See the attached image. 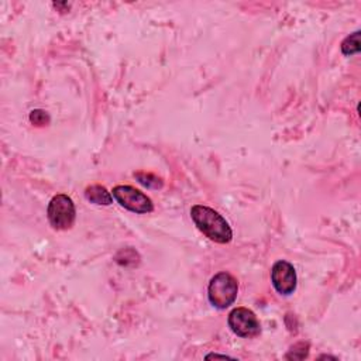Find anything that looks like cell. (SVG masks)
I'll use <instances>...</instances> for the list:
<instances>
[{"label": "cell", "mask_w": 361, "mask_h": 361, "mask_svg": "<svg viewBox=\"0 0 361 361\" xmlns=\"http://www.w3.org/2000/svg\"><path fill=\"white\" fill-rule=\"evenodd\" d=\"M190 217L195 226L212 241L227 244L233 238V231L226 219L214 209L204 204H195L190 209Z\"/></svg>", "instance_id": "1"}, {"label": "cell", "mask_w": 361, "mask_h": 361, "mask_svg": "<svg viewBox=\"0 0 361 361\" xmlns=\"http://www.w3.org/2000/svg\"><path fill=\"white\" fill-rule=\"evenodd\" d=\"M237 292H238L237 279L231 274L223 271L216 274L210 279L209 288H207V298L212 306L223 310L234 303L237 298Z\"/></svg>", "instance_id": "2"}, {"label": "cell", "mask_w": 361, "mask_h": 361, "mask_svg": "<svg viewBox=\"0 0 361 361\" xmlns=\"http://www.w3.org/2000/svg\"><path fill=\"white\" fill-rule=\"evenodd\" d=\"M47 217L52 228L69 230L76 219V209L73 200L63 193L55 195L48 203Z\"/></svg>", "instance_id": "3"}, {"label": "cell", "mask_w": 361, "mask_h": 361, "mask_svg": "<svg viewBox=\"0 0 361 361\" xmlns=\"http://www.w3.org/2000/svg\"><path fill=\"white\" fill-rule=\"evenodd\" d=\"M111 195L120 206H123L124 209H127L133 213L145 214V213H151L154 210L152 200L145 193L135 189L134 186L117 185L113 188Z\"/></svg>", "instance_id": "4"}, {"label": "cell", "mask_w": 361, "mask_h": 361, "mask_svg": "<svg viewBox=\"0 0 361 361\" xmlns=\"http://www.w3.org/2000/svg\"><path fill=\"white\" fill-rule=\"evenodd\" d=\"M228 327L234 334L243 338H251L259 334L261 324L255 313L247 307H235L228 314Z\"/></svg>", "instance_id": "5"}, {"label": "cell", "mask_w": 361, "mask_h": 361, "mask_svg": "<svg viewBox=\"0 0 361 361\" xmlns=\"http://www.w3.org/2000/svg\"><path fill=\"white\" fill-rule=\"evenodd\" d=\"M296 271L293 265L285 259L276 261L271 268V282L279 295L289 296L296 289Z\"/></svg>", "instance_id": "6"}, {"label": "cell", "mask_w": 361, "mask_h": 361, "mask_svg": "<svg viewBox=\"0 0 361 361\" xmlns=\"http://www.w3.org/2000/svg\"><path fill=\"white\" fill-rule=\"evenodd\" d=\"M85 197L94 204L109 206L113 203V195L102 185H90L85 189Z\"/></svg>", "instance_id": "7"}, {"label": "cell", "mask_w": 361, "mask_h": 361, "mask_svg": "<svg viewBox=\"0 0 361 361\" xmlns=\"http://www.w3.org/2000/svg\"><path fill=\"white\" fill-rule=\"evenodd\" d=\"M360 31H355L350 35H347L341 42V52L344 55H354L360 51Z\"/></svg>", "instance_id": "8"}, {"label": "cell", "mask_w": 361, "mask_h": 361, "mask_svg": "<svg viewBox=\"0 0 361 361\" xmlns=\"http://www.w3.org/2000/svg\"><path fill=\"white\" fill-rule=\"evenodd\" d=\"M134 176L137 178V180L147 186V188H154V189H158V188H162V180L159 178H157L155 175L152 173H147V172H135Z\"/></svg>", "instance_id": "9"}, {"label": "cell", "mask_w": 361, "mask_h": 361, "mask_svg": "<svg viewBox=\"0 0 361 361\" xmlns=\"http://www.w3.org/2000/svg\"><path fill=\"white\" fill-rule=\"evenodd\" d=\"M30 121L37 127H44L49 123V116H48L47 111H44L41 109H37V110H32L30 113Z\"/></svg>", "instance_id": "10"}]
</instances>
